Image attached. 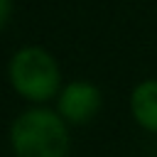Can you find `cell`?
Wrapping results in <instances>:
<instances>
[{
  "mask_svg": "<svg viewBox=\"0 0 157 157\" xmlns=\"http://www.w3.org/2000/svg\"><path fill=\"white\" fill-rule=\"evenodd\" d=\"M10 137L17 157H64L69 150L64 120L47 108L22 113L12 123Z\"/></svg>",
  "mask_w": 157,
  "mask_h": 157,
  "instance_id": "obj_1",
  "label": "cell"
},
{
  "mask_svg": "<svg viewBox=\"0 0 157 157\" xmlns=\"http://www.w3.org/2000/svg\"><path fill=\"white\" fill-rule=\"evenodd\" d=\"M10 81L20 96L47 101L59 88V66L44 49L25 47L10 61Z\"/></svg>",
  "mask_w": 157,
  "mask_h": 157,
  "instance_id": "obj_2",
  "label": "cell"
},
{
  "mask_svg": "<svg viewBox=\"0 0 157 157\" xmlns=\"http://www.w3.org/2000/svg\"><path fill=\"white\" fill-rule=\"evenodd\" d=\"M101 108V91L86 81L69 83L59 96V113L71 123L91 120Z\"/></svg>",
  "mask_w": 157,
  "mask_h": 157,
  "instance_id": "obj_3",
  "label": "cell"
},
{
  "mask_svg": "<svg viewBox=\"0 0 157 157\" xmlns=\"http://www.w3.org/2000/svg\"><path fill=\"white\" fill-rule=\"evenodd\" d=\"M130 108L135 120L145 128L157 132V81H142L130 98Z\"/></svg>",
  "mask_w": 157,
  "mask_h": 157,
  "instance_id": "obj_4",
  "label": "cell"
},
{
  "mask_svg": "<svg viewBox=\"0 0 157 157\" xmlns=\"http://www.w3.org/2000/svg\"><path fill=\"white\" fill-rule=\"evenodd\" d=\"M7 15H10V0H0V29L7 22Z\"/></svg>",
  "mask_w": 157,
  "mask_h": 157,
  "instance_id": "obj_5",
  "label": "cell"
}]
</instances>
